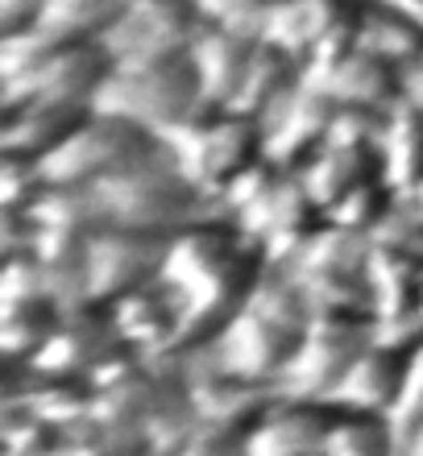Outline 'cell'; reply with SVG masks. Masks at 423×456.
<instances>
[{
  "label": "cell",
  "instance_id": "cell-11",
  "mask_svg": "<svg viewBox=\"0 0 423 456\" xmlns=\"http://www.w3.org/2000/svg\"><path fill=\"white\" fill-rule=\"evenodd\" d=\"M374 340V315H312L295 357L279 382V395L328 398L353 357Z\"/></svg>",
  "mask_w": 423,
  "mask_h": 456
},
{
  "label": "cell",
  "instance_id": "cell-31",
  "mask_svg": "<svg viewBox=\"0 0 423 456\" xmlns=\"http://www.w3.org/2000/svg\"><path fill=\"white\" fill-rule=\"evenodd\" d=\"M46 187L42 162L21 154H0V212H25Z\"/></svg>",
  "mask_w": 423,
  "mask_h": 456
},
{
  "label": "cell",
  "instance_id": "cell-37",
  "mask_svg": "<svg viewBox=\"0 0 423 456\" xmlns=\"http://www.w3.org/2000/svg\"><path fill=\"white\" fill-rule=\"evenodd\" d=\"M403 448H407V456H423V423L407 436V440H403Z\"/></svg>",
  "mask_w": 423,
  "mask_h": 456
},
{
  "label": "cell",
  "instance_id": "cell-27",
  "mask_svg": "<svg viewBox=\"0 0 423 456\" xmlns=\"http://www.w3.org/2000/svg\"><path fill=\"white\" fill-rule=\"evenodd\" d=\"M374 249V237H362L353 228H340L324 216V224L303 240V249L295 253V262L287 270L295 274H332V270H365Z\"/></svg>",
  "mask_w": 423,
  "mask_h": 456
},
{
  "label": "cell",
  "instance_id": "cell-4",
  "mask_svg": "<svg viewBox=\"0 0 423 456\" xmlns=\"http://www.w3.org/2000/svg\"><path fill=\"white\" fill-rule=\"evenodd\" d=\"M96 109L121 112V117L137 120L142 129L170 137L183 129L191 117L207 109L195 67L187 54L175 59H150V62H117L112 75L104 79L96 96Z\"/></svg>",
  "mask_w": 423,
  "mask_h": 456
},
{
  "label": "cell",
  "instance_id": "cell-9",
  "mask_svg": "<svg viewBox=\"0 0 423 456\" xmlns=\"http://www.w3.org/2000/svg\"><path fill=\"white\" fill-rule=\"evenodd\" d=\"M365 4L370 0H282L270 9L257 37L312 67L357 46Z\"/></svg>",
  "mask_w": 423,
  "mask_h": 456
},
{
  "label": "cell",
  "instance_id": "cell-35",
  "mask_svg": "<svg viewBox=\"0 0 423 456\" xmlns=\"http://www.w3.org/2000/svg\"><path fill=\"white\" fill-rule=\"evenodd\" d=\"M403 96H407L415 109L423 112V59L415 62L411 71H403Z\"/></svg>",
  "mask_w": 423,
  "mask_h": 456
},
{
  "label": "cell",
  "instance_id": "cell-32",
  "mask_svg": "<svg viewBox=\"0 0 423 456\" xmlns=\"http://www.w3.org/2000/svg\"><path fill=\"white\" fill-rule=\"evenodd\" d=\"M390 423H395V432L399 440L415 432L423 423V345L411 348V361H407V378H403V390H399V403L390 411Z\"/></svg>",
  "mask_w": 423,
  "mask_h": 456
},
{
  "label": "cell",
  "instance_id": "cell-7",
  "mask_svg": "<svg viewBox=\"0 0 423 456\" xmlns=\"http://www.w3.org/2000/svg\"><path fill=\"white\" fill-rule=\"evenodd\" d=\"M303 332H307V328L274 320L270 312L245 303L241 312L232 315L229 324L220 328L204 348L183 353V357H195V361H204V365H216V370H224V373H237V378H249V382H266L279 390L282 373H287Z\"/></svg>",
  "mask_w": 423,
  "mask_h": 456
},
{
  "label": "cell",
  "instance_id": "cell-6",
  "mask_svg": "<svg viewBox=\"0 0 423 456\" xmlns=\"http://www.w3.org/2000/svg\"><path fill=\"white\" fill-rule=\"evenodd\" d=\"M162 145H167V137L142 129L137 120L109 109H92V117L42 162V175H46V183H59V187H87V183H104L145 162Z\"/></svg>",
  "mask_w": 423,
  "mask_h": 456
},
{
  "label": "cell",
  "instance_id": "cell-39",
  "mask_svg": "<svg viewBox=\"0 0 423 456\" xmlns=\"http://www.w3.org/2000/svg\"><path fill=\"white\" fill-rule=\"evenodd\" d=\"M137 456H162V452H150V448H142V452H137Z\"/></svg>",
  "mask_w": 423,
  "mask_h": 456
},
{
  "label": "cell",
  "instance_id": "cell-24",
  "mask_svg": "<svg viewBox=\"0 0 423 456\" xmlns=\"http://www.w3.org/2000/svg\"><path fill=\"white\" fill-rule=\"evenodd\" d=\"M299 79H303V62L295 54L270 46V42H257L254 59H249L241 84H237V92L229 100V112L262 120L279 100H287L299 87Z\"/></svg>",
  "mask_w": 423,
  "mask_h": 456
},
{
  "label": "cell",
  "instance_id": "cell-36",
  "mask_svg": "<svg viewBox=\"0 0 423 456\" xmlns=\"http://www.w3.org/2000/svg\"><path fill=\"white\" fill-rule=\"evenodd\" d=\"M382 4H390V9H399L407 21H415L423 29V0H382Z\"/></svg>",
  "mask_w": 423,
  "mask_h": 456
},
{
  "label": "cell",
  "instance_id": "cell-12",
  "mask_svg": "<svg viewBox=\"0 0 423 456\" xmlns=\"http://www.w3.org/2000/svg\"><path fill=\"white\" fill-rule=\"evenodd\" d=\"M129 348L117 328H112V315L104 303H79V307H67L54 328V337L46 340V348L37 353L29 365L42 373H62V378H87L112 357Z\"/></svg>",
  "mask_w": 423,
  "mask_h": 456
},
{
  "label": "cell",
  "instance_id": "cell-14",
  "mask_svg": "<svg viewBox=\"0 0 423 456\" xmlns=\"http://www.w3.org/2000/svg\"><path fill=\"white\" fill-rule=\"evenodd\" d=\"M332 117H337V104L324 92H315L307 79H299V87L262 117L266 158L287 170H299L315 150H324Z\"/></svg>",
  "mask_w": 423,
  "mask_h": 456
},
{
  "label": "cell",
  "instance_id": "cell-41",
  "mask_svg": "<svg viewBox=\"0 0 423 456\" xmlns=\"http://www.w3.org/2000/svg\"><path fill=\"white\" fill-rule=\"evenodd\" d=\"M419 253H423V249H419Z\"/></svg>",
  "mask_w": 423,
  "mask_h": 456
},
{
  "label": "cell",
  "instance_id": "cell-26",
  "mask_svg": "<svg viewBox=\"0 0 423 456\" xmlns=\"http://www.w3.org/2000/svg\"><path fill=\"white\" fill-rule=\"evenodd\" d=\"M357 46L370 50L374 59L390 62V67H399V71H411L415 62L423 59V29L415 21H407L399 9H390L382 0H370L362 17Z\"/></svg>",
  "mask_w": 423,
  "mask_h": 456
},
{
  "label": "cell",
  "instance_id": "cell-19",
  "mask_svg": "<svg viewBox=\"0 0 423 456\" xmlns=\"http://www.w3.org/2000/svg\"><path fill=\"white\" fill-rule=\"evenodd\" d=\"M257 42L262 37L254 29H237V25L207 21L199 29V37L187 50V59L195 67V79H199V92H204L207 109H229V100L237 92V84H241L249 59H254Z\"/></svg>",
  "mask_w": 423,
  "mask_h": 456
},
{
  "label": "cell",
  "instance_id": "cell-23",
  "mask_svg": "<svg viewBox=\"0 0 423 456\" xmlns=\"http://www.w3.org/2000/svg\"><path fill=\"white\" fill-rule=\"evenodd\" d=\"M378 167L399 195H411L423 183V112L407 96L386 109L378 133Z\"/></svg>",
  "mask_w": 423,
  "mask_h": 456
},
{
  "label": "cell",
  "instance_id": "cell-3",
  "mask_svg": "<svg viewBox=\"0 0 423 456\" xmlns=\"http://www.w3.org/2000/svg\"><path fill=\"white\" fill-rule=\"evenodd\" d=\"M112 75V54L100 37H59L46 29H21L0 37V104L29 100H87Z\"/></svg>",
  "mask_w": 423,
  "mask_h": 456
},
{
  "label": "cell",
  "instance_id": "cell-8",
  "mask_svg": "<svg viewBox=\"0 0 423 456\" xmlns=\"http://www.w3.org/2000/svg\"><path fill=\"white\" fill-rule=\"evenodd\" d=\"M207 25L199 0H125L112 25L100 34L117 62H150L187 54Z\"/></svg>",
  "mask_w": 423,
  "mask_h": 456
},
{
  "label": "cell",
  "instance_id": "cell-1",
  "mask_svg": "<svg viewBox=\"0 0 423 456\" xmlns=\"http://www.w3.org/2000/svg\"><path fill=\"white\" fill-rule=\"evenodd\" d=\"M262 270H266L262 249L220 208L170 232L158 278L183 312V353L204 348L241 312Z\"/></svg>",
  "mask_w": 423,
  "mask_h": 456
},
{
  "label": "cell",
  "instance_id": "cell-28",
  "mask_svg": "<svg viewBox=\"0 0 423 456\" xmlns=\"http://www.w3.org/2000/svg\"><path fill=\"white\" fill-rule=\"evenodd\" d=\"M324 452L328 456H399L403 440L395 432L390 415L337 407L332 428H328V440H324Z\"/></svg>",
  "mask_w": 423,
  "mask_h": 456
},
{
  "label": "cell",
  "instance_id": "cell-25",
  "mask_svg": "<svg viewBox=\"0 0 423 456\" xmlns=\"http://www.w3.org/2000/svg\"><path fill=\"white\" fill-rule=\"evenodd\" d=\"M62 303L50 295H25V299H0V348L9 365H29L46 348L62 320Z\"/></svg>",
  "mask_w": 423,
  "mask_h": 456
},
{
  "label": "cell",
  "instance_id": "cell-15",
  "mask_svg": "<svg viewBox=\"0 0 423 456\" xmlns=\"http://www.w3.org/2000/svg\"><path fill=\"white\" fill-rule=\"evenodd\" d=\"M112 328L125 345L142 353V357L167 361L183 353V312L175 295L162 287V278L145 282V287L121 295L117 303H109Z\"/></svg>",
  "mask_w": 423,
  "mask_h": 456
},
{
  "label": "cell",
  "instance_id": "cell-2",
  "mask_svg": "<svg viewBox=\"0 0 423 456\" xmlns=\"http://www.w3.org/2000/svg\"><path fill=\"white\" fill-rule=\"evenodd\" d=\"M25 212L42 224L75 228V232H96V228L179 232L183 224L216 212V204L207 195H199V187L175 162L170 145H162L158 154H150L145 162L104 183H87V187L46 183L42 195Z\"/></svg>",
  "mask_w": 423,
  "mask_h": 456
},
{
  "label": "cell",
  "instance_id": "cell-33",
  "mask_svg": "<svg viewBox=\"0 0 423 456\" xmlns=\"http://www.w3.org/2000/svg\"><path fill=\"white\" fill-rule=\"evenodd\" d=\"M282 0H199L207 21L216 25H237V29H262V21L270 17V9Z\"/></svg>",
  "mask_w": 423,
  "mask_h": 456
},
{
  "label": "cell",
  "instance_id": "cell-13",
  "mask_svg": "<svg viewBox=\"0 0 423 456\" xmlns=\"http://www.w3.org/2000/svg\"><path fill=\"white\" fill-rule=\"evenodd\" d=\"M303 79H307L315 92H324L337 109L386 112L390 104L403 100V71L390 67V62H382V59H374V54L362 46L303 67Z\"/></svg>",
  "mask_w": 423,
  "mask_h": 456
},
{
  "label": "cell",
  "instance_id": "cell-16",
  "mask_svg": "<svg viewBox=\"0 0 423 456\" xmlns=\"http://www.w3.org/2000/svg\"><path fill=\"white\" fill-rule=\"evenodd\" d=\"M332 415H337V403L328 398L279 395L245 440V456H328L324 440Z\"/></svg>",
  "mask_w": 423,
  "mask_h": 456
},
{
  "label": "cell",
  "instance_id": "cell-34",
  "mask_svg": "<svg viewBox=\"0 0 423 456\" xmlns=\"http://www.w3.org/2000/svg\"><path fill=\"white\" fill-rule=\"evenodd\" d=\"M382 120H386V112H378V109H337V117H332V129H328V142H340V145H378Z\"/></svg>",
  "mask_w": 423,
  "mask_h": 456
},
{
  "label": "cell",
  "instance_id": "cell-22",
  "mask_svg": "<svg viewBox=\"0 0 423 456\" xmlns=\"http://www.w3.org/2000/svg\"><path fill=\"white\" fill-rule=\"evenodd\" d=\"M378 145H340V142H324V150H315L307 162L299 167L303 187L312 191V200L324 208V216L332 208L362 183L378 179Z\"/></svg>",
  "mask_w": 423,
  "mask_h": 456
},
{
  "label": "cell",
  "instance_id": "cell-38",
  "mask_svg": "<svg viewBox=\"0 0 423 456\" xmlns=\"http://www.w3.org/2000/svg\"><path fill=\"white\" fill-rule=\"evenodd\" d=\"M407 200H411V204H415V212H419V216H423V183H419V187H415L411 195H407Z\"/></svg>",
  "mask_w": 423,
  "mask_h": 456
},
{
  "label": "cell",
  "instance_id": "cell-17",
  "mask_svg": "<svg viewBox=\"0 0 423 456\" xmlns=\"http://www.w3.org/2000/svg\"><path fill=\"white\" fill-rule=\"evenodd\" d=\"M96 104L87 100H29V104H0V154H21L46 162L71 137Z\"/></svg>",
  "mask_w": 423,
  "mask_h": 456
},
{
  "label": "cell",
  "instance_id": "cell-29",
  "mask_svg": "<svg viewBox=\"0 0 423 456\" xmlns=\"http://www.w3.org/2000/svg\"><path fill=\"white\" fill-rule=\"evenodd\" d=\"M125 0H46L37 29L59 37H100L121 12Z\"/></svg>",
  "mask_w": 423,
  "mask_h": 456
},
{
  "label": "cell",
  "instance_id": "cell-40",
  "mask_svg": "<svg viewBox=\"0 0 423 456\" xmlns=\"http://www.w3.org/2000/svg\"><path fill=\"white\" fill-rule=\"evenodd\" d=\"M419 324H423V303H419Z\"/></svg>",
  "mask_w": 423,
  "mask_h": 456
},
{
  "label": "cell",
  "instance_id": "cell-18",
  "mask_svg": "<svg viewBox=\"0 0 423 456\" xmlns=\"http://www.w3.org/2000/svg\"><path fill=\"white\" fill-rule=\"evenodd\" d=\"M407 361L411 348H399L390 340H370V345L353 357V365L340 373V382L332 386L328 403L353 411H374V415H390L399 403L403 378H407Z\"/></svg>",
  "mask_w": 423,
  "mask_h": 456
},
{
  "label": "cell",
  "instance_id": "cell-5",
  "mask_svg": "<svg viewBox=\"0 0 423 456\" xmlns=\"http://www.w3.org/2000/svg\"><path fill=\"white\" fill-rule=\"evenodd\" d=\"M170 154L183 167V175L199 187L216 204L245 170H254L266 158V137H262V120L241 117L229 109H204L191 117L183 129L167 137Z\"/></svg>",
  "mask_w": 423,
  "mask_h": 456
},
{
  "label": "cell",
  "instance_id": "cell-21",
  "mask_svg": "<svg viewBox=\"0 0 423 456\" xmlns=\"http://www.w3.org/2000/svg\"><path fill=\"white\" fill-rule=\"evenodd\" d=\"M365 287H370L374 320L415 315L423 303V253L407 249V245L374 240L370 262H365Z\"/></svg>",
  "mask_w": 423,
  "mask_h": 456
},
{
  "label": "cell",
  "instance_id": "cell-30",
  "mask_svg": "<svg viewBox=\"0 0 423 456\" xmlns=\"http://www.w3.org/2000/svg\"><path fill=\"white\" fill-rule=\"evenodd\" d=\"M403 195L390 187L382 175L370 183H362V187H353L345 200H340L332 212H328V220L340 228H353V232H362V237H374L378 228H382V220L395 212V204H399Z\"/></svg>",
  "mask_w": 423,
  "mask_h": 456
},
{
  "label": "cell",
  "instance_id": "cell-10",
  "mask_svg": "<svg viewBox=\"0 0 423 456\" xmlns=\"http://www.w3.org/2000/svg\"><path fill=\"white\" fill-rule=\"evenodd\" d=\"M170 232H145V228H96L84 240V290L87 303H117L129 290L154 282L167 257Z\"/></svg>",
  "mask_w": 423,
  "mask_h": 456
},
{
  "label": "cell",
  "instance_id": "cell-20",
  "mask_svg": "<svg viewBox=\"0 0 423 456\" xmlns=\"http://www.w3.org/2000/svg\"><path fill=\"white\" fill-rule=\"evenodd\" d=\"M92 398H96V386L87 378H62V373H42L34 365H9L4 403L34 411L37 419L59 432H71L75 423L92 415Z\"/></svg>",
  "mask_w": 423,
  "mask_h": 456
}]
</instances>
